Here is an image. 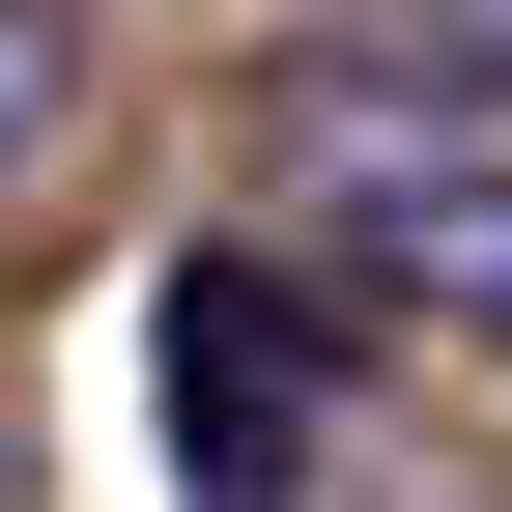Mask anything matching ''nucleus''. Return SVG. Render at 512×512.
Returning <instances> with one entry per match:
<instances>
[{"instance_id":"nucleus-3","label":"nucleus","mask_w":512,"mask_h":512,"mask_svg":"<svg viewBox=\"0 0 512 512\" xmlns=\"http://www.w3.org/2000/svg\"><path fill=\"white\" fill-rule=\"evenodd\" d=\"M86 143V0H0V200Z\"/></svg>"},{"instance_id":"nucleus-1","label":"nucleus","mask_w":512,"mask_h":512,"mask_svg":"<svg viewBox=\"0 0 512 512\" xmlns=\"http://www.w3.org/2000/svg\"><path fill=\"white\" fill-rule=\"evenodd\" d=\"M342 285H399L427 342H512V171L484 143H342Z\"/></svg>"},{"instance_id":"nucleus-2","label":"nucleus","mask_w":512,"mask_h":512,"mask_svg":"<svg viewBox=\"0 0 512 512\" xmlns=\"http://www.w3.org/2000/svg\"><path fill=\"white\" fill-rule=\"evenodd\" d=\"M171 427H200V484L313 456V285H256V256H200V285H171Z\"/></svg>"},{"instance_id":"nucleus-4","label":"nucleus","mask_w":512,"mask_h":512,"mask_svg":"<svg viewBox=\"0 0 512 512\" xmlns=\"http://www.w3.org/2000/svg\"><path fill=\"white\" fill-rule=\"evenodd\" d=\"M456 29H484V57H512V0H456Z\"/></svg>"}]
</instances>
